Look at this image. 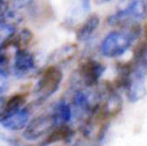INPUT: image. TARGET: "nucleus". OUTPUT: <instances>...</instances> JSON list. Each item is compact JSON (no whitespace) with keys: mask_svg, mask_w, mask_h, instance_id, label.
I'll list each match as a JSON object with an SVG mask.
<instances>
[{"mask_svg":"<svg viewBox=\"0 0 147 146\" xmlns=\"http://www.w3.org/2000/svg\"><path fill=\"white\" fill-rule=\"evenodd\" d=\"M84 77L89 84H93L98 81L100 76L104 72V66L96 61L90 60L83 67Z\"/></svg>","mask_w":147,"mask_h":146,"instance_id":"3","label":"nucleus"},{"mask_svg":"<svg viewBox=\"0 0 147 146\" xmlns=\"http://www.w3.org/2000/svg\"><path fill=\"white\" fill-rule=\"evenodd\" d=\"M141 34V27L135 23L122 26L121 29L109 32L101 43L100 50L105 57L115 58L123 55Z\"/></svg>","mask_w":147,"mask_h":146,"instance_id":"1","label":"nucleus"},{"mask_svg":"<svg viewBox=\"0 0 147 146\" xmlns=\"http://www.w3.org/2000/svg\"><path fill=\"white\" fill-rule=\"evenodd\" d=\"M145 18H147V1L142 0L130 2L126 8L108 16L106 21L111 26H123Z\"/></svg>","mask_w":147,"mask_h":146,"instance_id":"2","label":"nucleus"},{"mask_svg":"<svg viewBox=\"0 0 147 146\" xmlns=\"http://www.w3.org/2000/svg\"><path fill=\"white\" fill-rule=\"evenodd\" d=\"M99 24V17L95 14L89 16L86 20V22L84 23V25L80 28L79 33H78V37L81 40H85L88 39V37L91 36V34L95 31V29L97 28Z\"/></svg>","mask_w":147,"mask_h":146,"instance_id":"4","label":"nucleus"}]
</instances>
